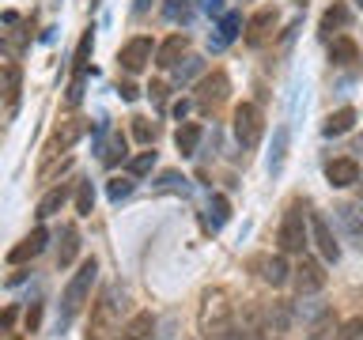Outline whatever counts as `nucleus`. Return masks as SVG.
I'll return each mask as SVG.
<instances>
[{
	"mask_svg": "<svg viewBox=\"0 0 363 340\" xmlns=\"http://www.w3.org/2000/svg\"><path fill=\"white\" fill-rule=\"evenodd\" d=\"M118 61L125 72H140V68H147V61H152V38H129L121 45V53H118Z\"/></svg>",
	"mask_w": 363,
	"mask_h": 340,
	"instance_id": "8",
	"label": "nucleus"
},
{
	"mask_svg": "<svg viewBox=\"0 0 363 340\" xmlns=\"http://www.w3.org/2000/svg\"><path fill=\"white\" fill-rule=\"evenodd\" d=\"M340 340H363V317H352L340 325Z\"/></svg>",
	"mask_w": 363,
	"mask_h": 340,
	"instance_id": "37",
	"label": "nucleus"
},
{
	"mask_svg": "<svg viewBox=\"0 0 363 340\" xmlns=\"http://www.w3.org/2000/svg\"><path fill=\"white\" fill-rule=\"evenodd\" d=\"M125 306V295L118 288H106L99 295L95 302H91V325H87V340H106L113 333V325H118V314Z\"/></svg>",
	"mask_w": 363,
	"mask_h": 340,
	"instance_id": "3",
	"label": "nucleus"
},
{
	"mask_svg": "<svg viewBox=\"0 0 363 340\" xmlns=\"http://www.w3.org/2000/svg\"><path fill=\"white\" fill-rule=\"evenodd\" d=\"M147 95H152L155 106H163V102H167V84H159V79H155V84L147 87Z\"/></svg>",
	"mask_w": 363,
	"mask_h": 340,
	"instance_id": "38",
	"label": "nucleus"
},
{
	"mask_svg": "<svg viewBox=\"0 0 363 340\" xmlns=\"http://www.w3.org/2000/svg\"><path fill=\"white\" fill-rule=\"evenodd\" d=\"M329 61L340 64V68L356 64L359 61V45L352 42V38H333V45H329Z\"/></svg>",
	"mask_w": 363,
	"mask_h": 340,
	"instance_id": "18",
	"label": "nucleus"
},
{
	"mask_svg": "<svg viewBox=\"0 0 363 340\" xmlns=\"http://www.w3.org/2000/svg\"><path fill=\"white\" fill-rule=\"evenodd\" d=\"M277 19H280L277 8H257L254 16H250V23H246V45H265L272 27H277Z\"/></svg>",
	"mask_w": 363,
	"mask_h": 340,
	"instance_id": "9",
	"label": "nucleus"
},
{
	"mask_svg": "<svg viewBox=\"0 0 363 340\" xmlns=\"http://www.w3.org/2000/svg\"><path fill=\"white\" fill-rule=\"evenodd\" d=\"M227 95H231V79H227V72H220V68H216V72H208V76L197 84V102H201L204 110H216Z\"/></svg>",
	"mask_w": 363,
	"mask_h": 340,
	"instance_id": "7",
	"label": "nucleus"
},
{
	"mask_svg": "<svg viewBox=\"0 0 363 340\" xmlns=\"http://www.w3.org/2000/svg\"><path fill=\"white\" fill-rule=\"evenodd\" d=\"M155 166V152H140L136 159H129V174L133 178H140V174H147V170Z\"/></svg>",
	"mask_w": 363,
	"mask_h": 340,
	"instance_id": "33",
	"label": "nucleus"
},
{
	"mask_svg": "<svg viewBox=\"0 0 363 340\" xmlns=\"http://www.w3.org/2000/svg\"><path fill=\"white\" fill-rule=\"evenodd\" d=\"M345 23H348V8L340 4V0H333V4L325 8V16H322V34L329 38V34H333V30H340Z\"/></svg>",
	"mask_w": 363,
	"mask_h": 340,
	"instance_id": "24",
	"label": "nucleus"
},
{
	"mask_svg": "<svg viewBox=\"0 0 363 340\" xmlns=\"http://www.w3.org/2000/svg\"><path fill=\"white\" fill-rule=\"evenodd\" d=\"M261 132H265V121H261V110L254 102H242L235 110V140L242 147H257L261 144Z\"/></svg>",
	"mask_w": 363,
	"mask_h": 340,
	"instance_id": "5",
	"label": "nucleus"
},
{
	"mask_svg": "<svg viewBox=\"0 0 363 340\" xmlns=\"http://www.w3.org/2000/svg\"><path fill=\"white\" fill-rule=\"evenodd\" d=\"M204 11H208V16H227V11H223V4H220V0H204Z\"/></svg>",
	"mask_w": 363,
	"mask_h": 340,
	"instance_id": "41",
	"label": "nucleus"
},
{
	"mask_svg": "<svg viewBox=\"0 0 363 340\" xmlns=\"http://www.w3.org/2000/svg\"><path fill=\"white\" fill-rule=\"evenodd\" d=\"M197 11V0H163V16L170 23H189Z\"/></svg>",
	"mask_w": 363,
	"mask_h": 340,
	"instance_id": "23",
	"label": "nucleus"
},
{
	"mask_svg": "<svg viewBox=\"0 0 363 340\" xmlns=\"http://www.w3.org/2000/svg\"><path fill=\"white\" fill-rule=\"evenodd\" d=\"M288 325H291L288 302H272V310H269V333H288Z\"/></svg>",
	"mask_w": 363,
	"mask_h": 340,
	"instance_id": "27",
	"label": "nucleus"
},
{
	"mask_svg": "<svg viewBox=\"0 0 363 340\" xmlns=\"http://www.w3.org/2000/svg\"><path fill=\"white\" fill-rule=\"evenodd\" d=\"M118 159H125V136H121V132H113V140L106 144V152H102V163L113 166Z\"/></svg>",
	"mask_w": 363,
	"mask_h": 340,
	"instance_id": "31",
	"label": "nucleus"
},
{
	"mask_svg": "<svg viewBox=\"0 0 363 340\" xmlns=\"http://www.w3.org/2000/svg\"><path fill=\"white\" fill-rule=\"evenodd\" d=\"M186 50H189V38H186V34H170V38L155 50V64H159V68H174L178 57H186Z\"/></svg>",
	"mask_w": 363,
	"mask_h": 340,
	"instance_id": "14",
	"label": "nucleus"
},
{
	"mask_svg": "<svg viewBox=\"0 0 363 340\" xmlns=\"http://www.w3.org/2000/svg\"><path fill=\"white\" fill-rule=\"evenodd\" d=\"M197 329L201 340H231L235 336V310L223 288H208L201 295V310H197Z\"/></svg>",
	"mask_w": 363,
	"mask_h": 340,
	"instance_id": "1",
	"label": "nucleus"
},
{
	"mask_svg": "<svg viewBox=\"0 0 363 340\" xmlns=\"http://www.w3.org/2000/svg\"><path fill=\"white\" fill-rule=\"evenodd\" d=\"M133 136H136L140 144H152V140H155V125L147 121V118H133Z\"/></svg>",
	"mask_w": 363,
	"mask_h": 340,
	"instance_id": "34",
	"label": "nucleus"
},
{
	"mask_svg": "<svg viewBox=\"0 0 363 340\" xmlns=\"http://www.w3.org/2000/svg\"><path fill=\"white\" fill-rule=\"evenodd\" d=\"M311 234H314V246H318V254H322L325 261H333V265H337V261H340V246H337V234L333 231H329V223L322 220V215H311Z\"/></svg>",
	"mask_w": 363,
	"mask_h": 340,
	"instance_id": "11",
	"label": "nucleus"
},
{
	"mask_svg": "<svg viewBox=\"0 0 363 340\" xmlns=\"http://www.w3.org/2000/svg\"><path fill=\"white\" fill-rule=\"evenodd\" d=\"M208 212H212V227H223V223H227V215H231V204H227L223 193H216V197H212Z\"/></svg>",
	"mask_w": 363,
	"mask_h": 340,
	"instance_id": "30",
	"label": "nucleus"
},
{
	"mask_svg": "<svg viewBox=\"0 0 363 340\" xmlns=\"http://www.w3.org/2000/svg\"><path fill=\"white\" fill-rule=\"evenodd\" d=\"M306 340H340V325L333 322V317H322V322L306 333Z\"/></svg>",
	"mask_w": 363,
	"mask_h": 340,
	"instance_id": "28",
	"label": "nucleus"
},
{
	"mask_svg": "<svg viewBox=\"0 0 363 340\" xmlns=\"http://www.w3.org/2000/svg\"><path fill=\"white\" fill-rule=\"evenodd\" d=\"M291 280H295V291H299V295H314V291H322V288H325V268H322V261L303 257L299 265L291 268Z\"/></svg>",
	"mask_w": 363,
	"mask_h": 340,
	"instance_id": "6",
	"label": "nucleus"
},
{
	"mask_svg": "<svg viewBox=\"0 0 363 340\" xmlns=\"http://www.w3.org/2000/svg\"><path fill=\"white\" fill-rule=\"evenodd\" d=\"M87 132V125L79 121V118H72V121H65V125H57V132H53V140H50V147H45V159L50 155H57V152H68L79 136Z\"/></svg>",
	"mask_w": 363,
	"mask_h": 340,
	"instance_id": "12",
	"label": "nucleus"
},
{
	"mask_svg": "<svg viewBox=\"0 0 363 340\" xmlns=\"http://www.w3.org/2000/svg\"><path fill=\"white\" fill-rule=\"evenodd\" d=\"M38 322H42V306L34 302L30 310H27V333H34V329H38Z\"/></svg>",
	"mask_w": 363,
	"mask_h": 340,
	"instance_id": "39",
	"label": "nucleus"
},
{
	"mask_svg": "<svg viewBox=\"0 0 363 340\" xmlns=\"http://www.w3.org/2000/svg\"><path fill=\"white\" fill-rule=\"evenodd\" d=\"M186 110H189V102H174V118H178V121L186 118Z\"/></svg>",
	"mask_w": 363,
	"mask_h": 340,
	"instance_id": "42",
	"label": "nucleus"
},
{
	"mask_svg": "<svg viewBox=\"0 0 363 340\" xmlns=\"http://www.w3.org/2000/svg\"><path fill=\"white\" fill-rule=\"evenodd\" d=\"M261 268H265L261 276H265L272 288H280V283L291 276V268H288V261H284V257H265V261H261Z\"/></svg>",
	"mask_w": 363,
	"mask_h": 340,
	"instance_id": "25",
	"label": "nucleus"
},
{
	"mask_svg": "<svg viewBox=\"0 0 363 340\" xmlns=\"http://www.w3.org/2000/svg\"><path fill=\"white\" fill-rule=\"evenodd\" d=\"M306 223H311V215L303 212V204L295 200L288 204V212H284V220H280V231H277V242L284 254H303V246H306Z\"/></svg>",
	"mask_w": 363,
	"mask_h": 340,
	"instance_id": "4",
	"label": "nucleus"
},
{
	"mask_svg": "<svg viewBox=\"0 0 363 340\" xmlns=\"http://www.w3.org/2000/svg\"><path fill=\"white\" fill-rule=\"evenodd\" d=\"M356 152H363V140H356Z\"/></svg>",
	"mask_w": 363,
	"mask_h": 340,
	"instance_id": "43",
	"label": "nucleus"
},
{
	"mask_svg": "<svg viewBox=\"0 0 363 340\" xmlns=\"http://www.w3.org/2000/svg\"><path fill=\"white\" fill-rule=\"evenodd\" d=\"M333 215H337V223L345 227V238L348 242H356V246H363V212L356 208V204H337L333 208Z\"/></svg>",
	"mask_w": 363,
	"mask_h": 340,
	"instance_id": "13",
	"label": "nucleus"
},
{
	"mask_svg": "<svg viewBox=\"0 0 363 340\" xmlns=\"http://www.w3.org/2000/svg\"><path fill=\"white\" fill-rule=\"evenodd\" d=\"M45 242H50V231H45V227H34V231L23 238L19 246H11V249H8V261H11V265H23V261L38 257L42 249H45Z\"/></svg>",
	"mask_w": 363,
	"mask_h": 340,
	"instance_id": "10",
	"label": "nucleus"
},
{
	"mask_svg": "<svg viewBox=\"0 0 363 340\" xmlns=\"http://www.w3.org/2000/svg\"><path fill=\"white\" fill-rule=\"evenodd\" d=\"M65 200H68V181H61V186H53L45 197L38 200V220H50L53 212H61L65 208Z\"/></svg>",
	"mask_w": 363,
	"mask_h": 340,
	"instance_id": "19",
	"label": "nucleus"
},
{
	"mask_svg": "<svg viewBox=\"0 0 363 340\" xmlns=\"http://www.w3.org/2000/svg\"><path fill=\"white\" fill-rule=\"evenodd\" d=\"M95 280H99V265H95V257L84 261L76 272H72V280L65 283V295H61V322H68L72 314H79V306L91 302V288H95Z\"/></svg>",
	"mask_w": 363,
	"mask_h": 340,
	"instance_id": "2",
	"label": "nucleus"
},
{
	"mask_svg": "<svg viewBox=\"0 0 363 340\" xmlns=\"http://www.w3.org/2000/svg\"><path fill=\"white\" fill-rule=\"evenodd\" d=\"M106 193H110V200H121V197H129V193H133V174H125V178H113Z\"/></svg>",
	"mask_w": 363,
	"mask_h": 340,
	"instance_id": "36",
	"label": "nucleus"
},
{
	"mask_svg": "<svg viewBox=\"0 0 363 340\" xmlns=\"http://www.w3.org/2000/svg\"><path fill=\"white\" fill-rule=\"evenodd\" d=\"M118 340H155V317L147 314V310L144 314H133L129 322H125Z\"/></svg>",
	"mask_w": 363,
	"mask_h": 340,
	"instance_id": "16",
	"label": "nucleus"
},
{
	"mask_svg": "<svg viewBox=\"0 0 363 340\" xmlns=\"http://www.w3.org/2000/svg\"><path fill=\"white\" fill-rule=\"evenodd\" d=\"M118 95H121L125 102H133L136 95H140V91H136V84H129V79H125V84H118Z\"/></svg>",
	"mask_w": 363,
	"mask_h": 340,
	"instance_id": "40",
	"label": "nucleus"
},
{
	"mask_svg": "<svg viewBox=\"0 0 363 340\" xmlns=\"http://www.w3.org/2000/svg\"><path fill=\"white\" fill-rule=\"evenodd\" d=\"M4 102H8V113H16L19 106V64L16 61H4Z\"/></svg>",
	"mask_w": 363,
	"mask_h": 340,
	"instance_id": "20",
	"label": "nucleus"
},
{
	"mask_svg": "<svg viewBox=\"0 0 363 340\" xmlns=\"http://www.w3.org/2000/svg\"><path fill=\"white\" fill-rule=\"evenodd\" d=\"M325 178H329V186H337V189L356 186V181H359V166L352 163V159H333V163L325 166Z\"/></svg>",
	"mask_w": 363,
	"mask_h": 340,
	"instance_id": "15",
	"label": "nucleus"
},
{
	"mask_svg": "<svg viewBox=\"0 0 363 340\" xmlns=\"http://www.w3.org/2000/svg\"><path fill=\"white\" fill-rule=\"evenodd\" d=\"M238 27H242V16L238 11H227V16L220 19V34H216V45H227L238 38Z\"/></svg>",
	"mask_w": 363,
	"mask_h": 340,
	"instance_id": "26",
	"label": "nucleus"
},
{
	"mask_svg": "<svg viewBox=\"0 0 363 340\" xmlns=\"http://www.w3.org/2000/svg\"><path fill=\"white\" fill-rule=\"evenodd\" d=\"M76 254H79V227L68 223L65 231H61V246H57V265L68 268L76 261Z\"/></svg>",
	"mask_w": 363,
	"mask_h": 340,
	"instance_id": "17",
	"label": "nucleus"
},
{
	"mask_svg": "<svg viewBox=\"0 0 363 340\" xmlns=\"http://www.w3.org/2000/svg\"><path fill=\"white\" fill-rule=\"evenodd\" d=\"M87 57H91V30L84 34V38H79V45H76V76H84V68H87Z\"/></svg>",
	"mask_w": 363,
	"mask_h": 340,
	"instance_id": "35",
	"label": "nucleus"
},
{
	"mask_svg": "<svg viewBox=\"0 0 363 340\" xmlns=\"http://www.w3.org/2000/svg\"><path fill=\"white\" fill-rule=\"evenodd\" d=\"M284 152H288V129H277V147H272V159H269V170H272V174L280 170Z\"/></svg>",
	"mask_w": 363,
	"mask_h": 340,
	"instance_id": "32",
	"label": "nucleus"
},
{
	"mask_svg": "<svg viewBox=\"0 0 363 340\" xmlns=\"http://www.w3.org/2000/svg\"><path fill=\"white\" fill-rule=\"evenodd\" d=\"M352 125H356V110L340 106L337 113H329V118H325V136H340V132H348Z\"/></svg>",
	"mask_w": 363,
	"mask_h": 340,
	"instance_id": "22",
	"label": "nucleus"
},
{
	"mask_svg": "<svg viewBox=\"0 0 363 340\" xmlns=\"http://www.w3.org/2000/svg\"><path fill=\"white\" fill-rule=\"evenodd\" d=\"M356 4H359V8H363V0H356Z\"/></svg>",
	"mask_w": 363,
	"mask_h": 340,
	"instance_id": "44",
	"label": "nucleus"
},
{
	"mask_svg": "<svg viewBox=\"0 0 363 340\" xmlns=\"http://www.w3.org/2000/svg\"><path fill=\"white\" fill-rule=\"evenodd\" d=\"M174 144H178L182 155H193V152H197V144H201V125H197V121H186V125L174 132Z\"/></svg>",
	"mask_w": 363,
	"mask_h": 340,
	"instance_id": "21",
	"label": "nucleus"
},
{
	"mask_svg": "<svg viewBox=\"0 0 363 340\" xmlns=\"http://www.w3.org/2000/svg\"><path fill=\"white\" fill-rule=\"evenodd\" d=\"M91 208H95V189H91V181H79L76 186V212L91 215Z\"/></svg>",
	"mask_w": 363,
	"mask_h": 340,
	"instance_id": "29",
	"label": "nucleus"
}]
</instances>
